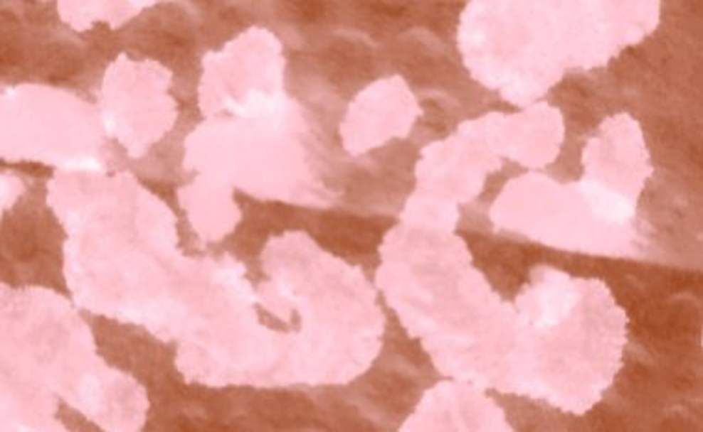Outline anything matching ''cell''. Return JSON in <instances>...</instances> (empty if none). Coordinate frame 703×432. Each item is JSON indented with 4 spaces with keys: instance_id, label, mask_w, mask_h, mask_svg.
Instances as JSON below:
<instances>
[{
    "instance_id": "cell-1",
    "label": "cell",
    "mask_w": 703,
    "mask_h": 432,
    "mask_svg": "<svg viewBox=\"0 0 703 432\" xmlns=\"http://www.w3.org/2000/svg\"><path fill=\"white\" fill-rule=\"evenodd\" d=\"M322 240L329 248L347 252H369L379 240V227L374 222L354 216H326L322 220Z\"/></svg>"
},
{
    "instance_id": "cell-3",
    "label": "cell",
    "mask_w": 703,
    "mask_h": 432,
    "mask_svg": "<svg viewBox=\"0 0 703 432\" xmlns=\"http://www.w3.org/2000/svg\"><path fill=\"white\" fill-rule=\"evenodd\" d=\"M291 8L304 21H317L320 15H324V8L326 6L320 4V2H292Z\"/></svg>"
},
{
    "instance_id": "cell-2",
    "label": "cell",
    "mask_w": 703,
    "mask_h": 432,
    "mask_svg": "<svg viewBox=\"0 0 703 432\" xmlns=\"http://www.w3.org/2000/svg\"><path fill=\"white\" fill-rule=\"evenodd\" d=\"M11 252H14L15 257L23 259H30L36 252V239H33V231L32 230H17L11 233Z\"/></svg>"
}]
</instances>
